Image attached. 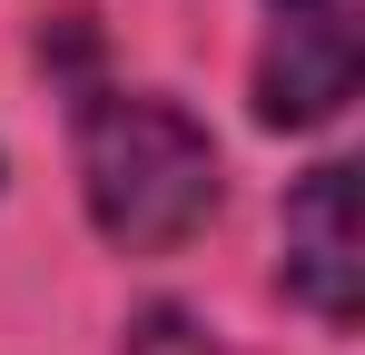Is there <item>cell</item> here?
<instances>
[{
	"label": "cell",
	"instance_id": "obj_1",
	"mask_svg": "<svg viewBox=\"0 0 365 355\" xmlns=\"http://www.w3.org/2000/svg\"><path fill=\"white\" fill-rule=\"evenodd\" d=\"M79 197L109 247L168 257L217 217V148L178 99L99 89V99H79Z\"/></svg>",
	"mask_w": 365,
	"mask_h": 355
},
{
	"label": "cell",
	"instance_id": "obj_2",
	"mask_svg": "<svg viewBox=\"0 0 365 355\" xmlns=\"http://www.w3.org/2000/svg\"><path fill=\"white\" fill-rule=\"evenodd\" d=\"M356 69H365V0H267V50H257L267 128H326L356 99Z\"/></svg>",
	"mask_w": 365,
	"mask_h": 355
},
{
	"label": "cell",
	"instance_id": "obj_3",
	"mask_svg": "<svg viewBox=\"0 0 365 355\" xmlns=\"http://www.w3.org/2000/svg\"><path fill=\"white\" fill-rule=\"evenodd\" d=\"M277 247H287V296H297L316 326H356V168L346 158H326V168L297 178V197H287V227H277Z\"/></svg>",
	"mask_w": 365,
	"mask_h": 355
},
{
	"label": "cell",
	"instance_id": "obj_4",
	"mask_svg": "<svg viewBox=\"0 0 365 355\" xmlns=\"http://www.w3.org/2000/svg\"><path fill=\"white\" fill-rule=\"evenodd\" d=\"M119 355H227V346H217V326L187 316V306H138L128 336H119Z\"/></svg>",
	"mask_w": 365,
	"mask_h": 355
}]
</instances>
